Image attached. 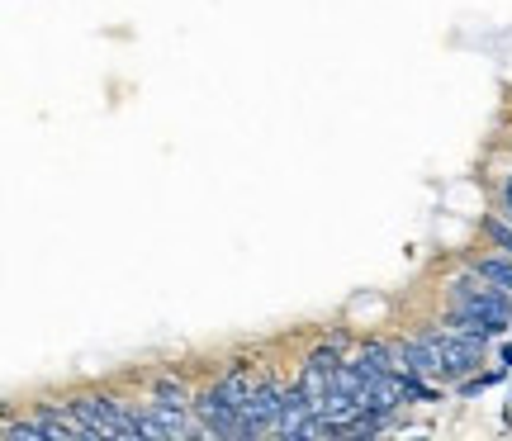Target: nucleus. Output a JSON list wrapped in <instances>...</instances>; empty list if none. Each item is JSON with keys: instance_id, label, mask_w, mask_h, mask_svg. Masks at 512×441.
<instances>
[{"instance_id": "nucleus-1", "label": "nucleus", "mask_w": 512, "mask_h": 441, "mask_svg": "<svg viewBox=\"0 0 512 441\" xmlns=\"http://www.w3.org/2000/svg\"><path fill=\"white\" fill-rule=\"evenodd\" d=\"M67 408L76 413V423L86 427V437H147L143 413L110 399V394H81Z\"/></svg>"}, {"instance_id": "nucleus-2", "label": "nucleus", "mask_w": 512, "mask_h": 441, "mask_svg": "<svg viewBox=\"0 0 512 441\" xmlns=\"http://www.w3.org/2000/svg\"><path fill=\"white\" fill-rule=\"evenodd\" d=\"M422 342H427V351L437 356V375L441 380H460V375H475L479 361H484V337H470V332L460 328H427L418 332Z\"/></svg>"}, {"instance_id": "nucleus-3", "label": "nucleus", "mask_w": 512, "mask_h": 441, "mask_svg": "<svg viewBox=\"0 0 512 441\" xmlns=\"http://www.w3.org/2000/svg\"><path fill=\"white\" fill-rule=\"evenodd\" d=\"M451 299H456V309H470V313H479V318H489L498 337L508 332V323H512L508 290H503V285H494V280H484L479 271H475V276H460L456 285H451Z\"/></svg>"}, {"instance_id": "nucleus-4", "label": "nucleus", "mask_w": 512, "mask_h": 441, "mask_svg": "<svg viewBox=\"0 0 512 441\" xmlns=\"http://www.w3.org/2000/svg\"><path fill=\"white\" fill-rule=\"evenodd\" d=\"M280 404H285V389L275 385V375H256L252 380V394L242 404V418H247V432L261 437V432H275L280 423Z\"/></svg>"}, {"instance_id": "nucleus-5", "label": "nucleus", "mask_w": 512, "mask_h": 441, "mask_svg": "<svg viewBox=\"0 0 512 441\" xmlns=\"http://www.w3.org/2000/svg\"><path fill=\"white\" fill-rule=\"evenodd\" d=\"M475 271H479L484 280H494V285H503V290H512V257H508V252H498V257L475 261Z\"/></svg>"}, {"instance_id": "nucleus-6", "label": "nucleus", "mask_w": 512, "mask_h": 441, "mask_svg": "<svg viewBox=\"0 0 512 441\" xmlns=\"http://www.w3.org/2000/svg\"><path fill=\"white\" fill-rule=\"evenodd\" d=\"M5 441H48V437H43V427L29 418V423H5Z\"/></svg>"}, {"instance_id": "nucleus-7", "label": "nucleus", "mask_w": 512, "mask_h": 441, "mask_svg": "<svg viewBox=\"0 0 512 441\" xmlns=\"http://www.w3.org/2000/svg\"><path fill=\"white\" fill-rule=\"evenodd\" d=\"M484 233L494 238L498 252H508V257H512V228H508V223H503V219H489V223H484Z\"/></svg>"}, {"instance_id": "nucleus-8", "label": "nucleus", "mask_w": 512, "mask_h": 441, "mask_svg": "<svg viewBox=\"0 0 512 441\" xmlns=\"http://www.w3.org/2000/svg\"><path fill=\"white\" fill-rule=\"evenodd\" d=\"M157 399H162V404H185V385H176V380H162V385H157Z\"/></svg>"}, {"instance_id": "nucleus-9", "label": "nucleus", "mask_w": 512, "mask_h": 441, "mask_svg": "<svg viewBox=\"0 0 512 441\" xmlns=\"http://www.w3.org/2000/svg\"><path fill=\"white\" fill-rule=\"evenodd\" d=\"M503 204H508V219H512V176H508V185H503Z\"/></svg>"}, {"instance_id": "nucleus-10", "label": "nucleus", "mask_w": 512, "mask_h": 441, "mask_svg": "<svg viewBox=\"0 0 512 441\" xmlns=\"http://www.w3.org/2000/svg\"><path fill=\"white\" fill-rule=\"evenodd\" d=\"M503 366H512V347H503Z\"/></svg>"}]
</instances>
